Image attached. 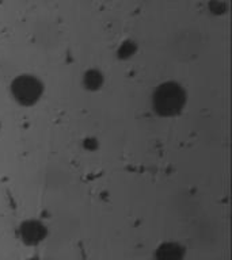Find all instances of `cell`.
Returning a JSON list of instances; mask_svg holds the SVG:
<instances>
[{
    "label": "cell",
    "mask_w": 232,
    "mask_h": 260,
    "mask_svg": "<svg viewBox=\"0 0 232 260\" xmlns=\"http://www.w3.org/2000/svg\"><path fill=\"white\" fill-rule=\"evenodd\" d=\"M101 81H102L101 75L97 72H91L85 76V83H87L89 87L90 85H93V88H97L98 85L101 84Z\"/></svg>",
    "instance_id": "5b68a950"
},
{
    "label": "cell",
    "mask_w": 232,
    "mask_h": 260,
    "mask_svg": "<svg viewBox=\"0 0 232 260\" xmlns=\"http://www.w3.org/2000/svg\"><path fill=\"white\" fill-rule=\"evenodd\" d=\"M183 249L177 244H164L156 252V260H182Z\"/></svg>",
    "instance_id": "277c9868"
},
{
    "label": "cell",
    "mask_w": 232,
    "mask_h": 260,
    "mask_svg": "<svg viewBox=\"0 0 232 260\" xmlns=\"http://www.w3.org/2000/svg\"><path fill=\"white\" fill-rule=\"evenodd\" d=\"M42 87L40 81L33 76L18 77L12 84V93L23 105H32L40 98Z\"/></svg>",
    "instance_id": "7a4b0ae2"
},
{
    "label": "cell",
    "mask_w": 232,
    "mask_h": 260,
    "mask_svg": "<svg viewBox=\"0 0 232 260\" xmlns=\"http://www.w3.org/2000/svg\"><path fill=\"white\" fill-rule=\"evenodd\" d=\"M34 260H37V259H34Z\"/></svg>",
    "instance_id": "52a82bcc"
},
{
    "label": "cell",
    "mask_w": 232,
    "mask_h": 260,
    "mask_svg": "<svg viewBox=\"0 0 232 260\" xmlns=\"http://www.w3.org/2000/svg\"><path fill=\"white\" fill-rule=\"evenodd\" d=\"M20 235L24 243L28 244H37L40 243L41 240H44L45 229L40 222H34V221H28L20 228Z\"/></svg>",
    "instance_id": "3957f363"
},
{
    "label": "cell",
    "mask_w": 232,
    "mask_h": 260,
    "mask_svg": "<svg viewBox=\"0 0 232 260\" xmlns=\"http://www.w3.org/2000/svg\"><path fill=\"white\" fill-rule=\"evenodd\" d=\"M132 52H133V45H132V42H125V44H122L121 53H125V56H129Z\"/></svg>",
    "instance_id": "8992f818"
},
{
    "label": "cell",
    "mask_w": 232,
    "mask_h": 260,
    "mask_svg": "<svg viewBox=\"0 0 232 260\" xmlns=\"http://www.w3.org/2000/svg\"><path fill=\"white\" fill-rule=\"evenodd\" d=\"M185 92L178 84L167 83L160 85L154 96L155 110L163 115H174L182 109Z\"/></svg>",
    "instance_id": "6da1fadb"
}]
</instances>
